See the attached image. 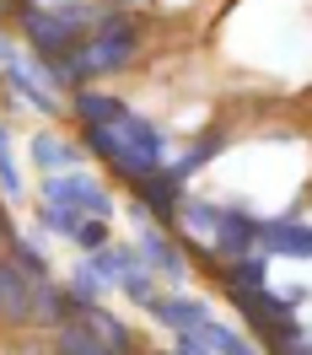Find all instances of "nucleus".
<instances>
[{
    "label": "nucleus",
    "instance_id": "f257e3e1",
    "mask_svg": "<svg viewBox=\"0 0 312 355\" xmlns=\"http://www.w3.org/2000/svg\"><path fill=\"white\" fill-rule=\"evenodd\" d=\"M135 54H140V22H135L130 11H108V17L87 33V44L76 49L70 60L49 65V70H54L60 87H87V81H97V76L124 70Z\"/></svg>",
    "mask_w": 312,
    "mask_h": 355
},
{
    "label": "nucleus",
    "instance_id": "f03ea898",
    "mask_svg": "<svg viewBox=\"0 0 312 355\" xmlns=\"http://www.w3.org/2000/svg\"><path fill=\"white\" fill-rule=\"evenodd\" d=\"M17 22H22V38H27V49H33V60L60 65V60H70L76 49L87 44V33L103 22V17L87 11L81 0H65V6H22Z\"/></svg>",
    "mask_w": 312,
    "mask_h": 355
},
{
    "label": "nucleus",
    "instance_id": "7ed1b4c3",
    "mask_svg": "<svg viewBox=\"0 0 312 355\" xmlns=\"http://www.w3.org/2000/svg\"><path fill=\"white\" fill-rule=\"evenodd\" d=\"M178 221L189 232H200L210 253H226V259L259 253V232H264V216H253L243 205H210V200H183Z\"/></svg>",
    "mask_w": 312,
    "mask_h": 355
},
{
    "label": "nucleus",
    "instance_id": "20e7f679",
    "mask_svg": "<svg viewBox=\"0 0 312 355\" xmlns=\"http://www.w3.org/2000/svg\"><path fill=\"white\" fill-rule=\"evenodd\" d=\"M44 205H65L76 216H97V221L113 216V194L81 167L76 173H44Z\"/></svg>",
    "mask_w": 312,
    "mask_h": 355
},
{
    "label": "nucleus",
    "instance_id": "39448f33",
    "mask_svg": "<svg viewBox=\"0 0 312 355\" xmlns=\"http://www.w3.org/2000/svg\"><path fill=\"white\" fill-rule=\"evenodd\" d=\"M183 167L178 162H173V167H167V162H162V167H156V173H146V178H135L130 189H135V205H140V210H146V216H151V221H178V210H183V200H189V194H183Z\"/></svg>",
    "mask_w": 312,
    "mask_h": 355
},
{
    "label": "nucleus",
    "instance_id": "423d86ee",
    "mask_svg": "<svg viewBox=\"0 0 312 355\" xmlns=\"http://www.w3.org/2000/svg\"><path fill=\"white\" fill-rule=\"evenodd\" d=\"M6 87L17 92L27 108H38L44 119H60V113H65V103L54 97L60 81H54V70H49L44 60H27V54H22V60H11V65H6Z\"/></svg>",
    "mask_w": 312,
    "mask_h": 355
},
{
    "label": "nucleus",
    "instance_id": "0eeeda50",
    "mask_svg": "<svg viewBox=\"0 0 312 355\" xmlns=\"http://www.w3.org/2000/svg\"><path fill=\"white\" fill-rule=\"evenodd\" d=\"M173 355H264V350H259L248 334L226 329V323H216V318H205L200 329L178 334V350Z\"/></svg>",
    "mask_w": 312,
    "mask_h": 355
},
{
    "label": "nucleus",
    "instance_id": "6e6552de",
    "mask_svg": "<svg viewBox=\"0 0 312 355\" xmlns=\"http://www.w3.org/2000/svg\"><path fill=\"white\" fill-rule=\"evenodd\" d=\"M259 253H269V259H312V221L269 216L264 232H259Z\"/></svg>",
    "mask_w": 312,
    "mask_h": 355
},
{
    "label": "nucleus",
    "instance_id": "1a4fd4ad",
    "mask_svg": "<svg viewBox=\"0 0 312 355\" xmlns=\"http://www.w3.org/2000/svg\"><path fill=\"white\" fill-rule=\"evenodd\" d=\"M135 248H140V259L151 264L156 280H167V286H183V275H189V253H183V248L173 243V237H167L162 226H146Z\"/></svg>",
    "mask_w": 312,
    "mask_h": 355
},
{
    "label": "nucleus",
    "instance_id": "9d476101",
    "mask_svg": "<svg viewBox=\"0 0 312 355\" xmlns=\"http://www.w3.org/2000/svg\"><path fill=\"white\" fill-rule=\"evenodd\" d=\"M0 323H33V280L11 264V253H0Z\"/></svg>",
    "mask_w": 312,
    "mask_h": 355
},
{
    "label": "nucleus",
    "instance_id": "9b49d317",
    "mask_svg": "<svg viewBox=\"0 0 312 355\" xmlns=\"http://www.w3.org/2000/svg\"><path fill=\"white\" fill-rule=\"evenodd\" d=\"M54 350L60 355H113V345L103 339V329L92 323L87 312L76 307V318H65V323L54 329Z\"/></svg>",
    "mask_w": 312,
    "mask_h": 355
},
{
    "label": "nucleus",
    "instance_id": "f8f14e48",
    "mask_svg": "<svg viewBox=\"0 0 312 355\" xmlns=\"http://www.w3.org/2000/svg\"><path fill=\"white\" fill-rule=\"evenodd\" d=\"M146 312H151L156 323H167L173 334H189V329H200L205 318H210L205 302H194V296H173V291H156L151 302H146Z\"/></svg>",
    "mask_w": 312,
    "mask_h": 355
},
{
    "label": "nucleus",
    "instance_id": "ddd939ff",
    "mask_svg": "<svg viewBox=\"0 0 312 355\" xmlns=\"http://www.w3.org/2000/svg\"><path fill=\"white\" fill-rule=\"evenodd\" d=\"M33 162H38V173H76L81 162H87V146L81 140H60V135H33Z\"/></svg>",
    "mask_w": 312,
    "mask_h": 355
},
{
    "label": "nucleus",
    "instance_id": "4468645a",
    "mask_svg": "<svg viewBox=\"0 0 312 355\" xmlns=\"http://www.w3.org/2000/svg\"><path fill=\"white\" fill-rule=\"evenodd\" d=\"M70 113H76L81 124H119V119L130 113V103H124V97H108V92H76Z\"/></svg>",
    "mask_w": 312,
    "mask_h": 355
},
{
    "label": "nucleus",
    "instance_id": "2eb2a0df",
    "mask_svg": "<svg viewBox=\"0 0 312 355\" xmlns=\"http://www.w3.org/2000/svg\"><path fill=\"white\" fill-rule=\"evenodd\" d=\"M221 280H226V291H264L269 286V253H243V259L221 264Z\"/></svg>",
    "mask_w": 312,
    "mask_h": 355
},
{
    "label": "nucleus",
    "instance_id": "dca6fc26",
    "mask_svg": "<svg viewBox=\"0 0 312 355\" xmlns=\"http://www.w3.org/2000/svg\"><path fill=\"white\" fill-rule=\"evenodd\" d=\"M6 253H11V264L22 269V275H27V280H33V286H49V280H54V269H49V253H44V248H38V243H33L27 232H17Z\"/></svg>",
    "mask_w": 312,
    "mask_h": 355
},
{
    "label": "nucleus",
    "instance_id": "f3484780",
    "mask_svg": "<svg viewBox=\"0 0 312 355\" xmlns=\"http://www.w3.org/2000/svg\"><path fill=\"white\" fill-rule=\"evenodd\" d=\"M81 312H87L92 323L103 329V339L113 345V355H135V334H130V323H124V318H113V312H108V307H97V302H87Z\"/></svg>",
    "mask_w": 312,
    "mask_h": 355
},
{
    "label": "nucleus",
    "instance_id": "a211bd4d",
    "mask_svg": "<svg viewBox=\"0 0 312 355\" xmlns=\"http://www.w3.org/2000/svg\"><path fill=\"white\" fill-rule=\"evenodd\" d=\"M226 146H232V135H226V130H205L200 140H194V146H189V151L178 156V167H183V173H200L205 162H216V156H221Z\"/></svg>",
    "mask_w": 312,
    "mask_h": 355
},
{
    "label": "nucleus",
    "instance_id": "6ab92c4d",
    "mask_svg": "<svg viewBox=\"0 0 312 355\" xmlns=\"http://www.w3.org/2000/svg\"><path fill=\"white\" fill-rule=\"evenodd\" d=\"M119 291H124V296H130L135 307H146V302H151V296H156V291H162V286H156V275H151V264H146V259H135V264L124 269V280H119Z\"/></svg>",
    "mask_w": 312,
    "mask_h": 355
},
{
    "label": "nucleus",
    "instance_id": "aec40b11",
    "mask_svg": "<svg viewBox=\"0 0 312 355\" xmlns=\"http://www.w3.org/2000/svg\"><path fill=\"white\" fill-rule=\"evenodd\" d=\"M0 194L6 200H22V173H17V156H11V130L0 124Z\"/></svg>",
    "mask_w": 312,
    "mask_h": 355
},
{
    "label": "nucleus",
    "instance_id": "412c9836",
    "mask_svg": "<svg viewBox=\"0 0 312 355\" xmlns=\"http://www.w3.org/2000/svg\"><path fill=\"white\" fill-rule=\"evenodd\" d=\"M65 291H70V296H76V302H81V307H87V302H97V296H103V291H108V286H103V280H97V269H92L87 259H81V264L70 269Z\"/></svg>",
    "mask_w": 312,
    "mask_h": 355
},
{
    "label": "nucleus",
    "instance_id": "4be33fe9",
    "mask_svg": "<svg viewBox=\"0 0 312 355\" xmlns=\"http://www.w3.org/2000/svg\"><path fill=\"white\" fill-rule=\"evenodd\" d=\"M70 243L81 248V253H97V248H108V221H97V216H92V221H81Z\"/></svg>",
    "mask_w": 312,
    "mask_h": 355
},
{
    "label": "nucleus",
    "instance_id": "5701e85b",
    "mask_svg": "<svg viewBox=\"0 0 312 355\" xmlns=\"http://www.w3.org/2000/svg\"><path fill=\"white\" fill-rule=\"evenodd\" d=\"M11 237H17V226H11V210L0 205V248H11Z\"/></svg>",
    "mask_w": 312,
    "mask_h": 355
},
{
    "label": "nucleus",
    "instance_id": "b1692460",
    "mask_svg": "<svg viewBox=\"0 0 312 355\" xmlns=\"http://www.w3.org/2000/svg\"><path fill=\"white\" fill-rule=\"evenodd\" d=\"M11 60H22V49H17L6 33H0V65H11Z\"/></svg>",
    "mask_w": 312,
    "mask_h": 355
},
{
    "label": "nucleus",
    "instance_id": "393cba45",
    "mask_svg": "<svg viewBox=\"0 0 312 355\" xmlns=\"http://www.w3.org/2000/svg\"><path fill=\"white\" fill-rule=\"evenodd\" d=\"M280 296H286V302H291V307H302V302H307V296H312V291H307V286H291V291H280Z\"/></svg>",
    "mask_w": 312,
    "mask_h": 355
},
{
    "label": "nucleus",
    "instance_id": "a878e982",
    "mask_svg": "<svg viewBox=\"0 0 312 355\" xmlns=\"http://www.w3.org/2000/svg\"><path fill=\"white\" fill-rule=\"evenodd\" d=\"M113 11H135V6H146V0H108Z\"/></svg>",
    "mask_w": 312,
    "mask_h": 355
},
{
    "label": "nucleus",
    "instance_id": "bb28decb",
    "mask_svg": "<svg viewBox=\"0 0 312 355\" xmlns=\"http://www.w3.org/2000/svg\"><path fill=\"white\" fill-rule=\"evenodd\" d=\"M0 11H6V0H0Z\"/></svg>",
    "mask_w": 312,
    "mask_h": 355
},
{
    "label": "nucleus",
    "instance_id": "cd10ccee",
    "mask_svg": "<svg viewBox=\"0 0 312 355\" xmlns=\"http://www.w3.org/2000/svg\"><path fill=\"white\" fill-rule=\"evenodd\" d=\"M307 200H312V189H307Z\"/></svg>",
    "mask_w": 312,
    "mask_h": 355
},
{
    "label": "nucleus",
    "instance_id": "c85d7f7f",
    "mask_svg": "<svg viewBox=\"0 0 312 355\" xmlns=\"http://www.w3.org/2000/svg\"><path fill=\"white\" fill-rule=\"evenodd\" d=\"M307 339H312V329H307Z\"/></svg>",
    "mask_w": 312,
    "mask_h": 355
}]
</instances>
